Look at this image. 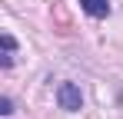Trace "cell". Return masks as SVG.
<instances>
[{
	"instance_id": "obj_4",
	"label": "cell",
	"mask_w": 123,
	"mask_h": 119,
	"mask_svg": "<svg viewBox=\"0 0 123 119\" xmlns=\"http://www.w3.org/2000/svg\"><path fill=\"white\" fill-rule=\"evenodd\" d=\"M0 113H3V116H10V113H13V103H10V99H7V96L0 99Z\"/></svg>"
},
{
	"instance_id": "obj_3",
	"label": "cell",
	"mask_w": 123,
	"mask_h": 119,
	"mask_svg": "<svg viewBox=\"0 0 123 119\" xmlns=\"http://www.w3.org/2000/svg\"><path fill=\"white\" fill-rule=\"evenodd\" d=\"M0 43H3V66H10V63H13V50H17V43H13V37H10V33H3V37H0Z\"/></svg>"
},
{
	"instance_id": "obj_1",
	"label": "cell",
	"mask_w": 123,
	"mask_h": 119,
	"mask_svg": "<svg viewBox=\"0 0 123 119\" xmlns=\"http://www.w3.org/2000/svg\"><path fill=\"white\" fill-rule=\"evenodd\" d=\"M57 103H60V109H67V113H77L83 106V96H80V89L73 83H60L57 86Z\"/></svg>"
},
{
	"instance_id": "obj_2",
	"label": "cell",
	"mask_w": 123,
	"mask_h": 119,
	"mask_svg": "<svg viewBox=\"0 0 123 119\" xmlns=\"http://www.w3.org/2000/svg\"><path fill=\"white\" fill-rule=\"evenodd\" d=\"M77 3H80L90 17H106V13H110V3H106V0H77Z\"/></svg>"
}]
</instances>
